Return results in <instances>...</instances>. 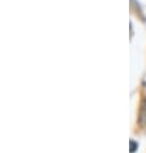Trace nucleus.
Listing matches in <instances>:
<instances>
[{
    "instance_id": "f03ea898",
    "label": "nucleus",
    "mask_w": 146,
    "mask_h": 153,
    "mask_svg": "<svg viewBox=\"0 0 146 153\" xmlns=\"http://www.w3.org/2000/svg\"><path fill=\"white\" fill-rule=\"evenodd\" d=\"M137 148H138V143H136V141H130V153H134L137 151Z\"/></svg>"
},
{
    "instance_id": "f257e3e1",
    "label": "nucleus",
    "mask_w": 146,
    "mask_h": 153,
    "mask_svg": "<svg viewBox=\"0 0 146 153\" xmlns=\"http://www.w3.org/2000/svg\"><path fill=\"white\" fill-rule=\"evenodd\" d=\"M140 122L141 125L146 123V97L144 100V104H142V109H141V116H140Z\"/></svg>"
}]
</instances>
